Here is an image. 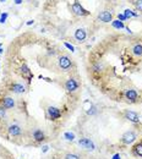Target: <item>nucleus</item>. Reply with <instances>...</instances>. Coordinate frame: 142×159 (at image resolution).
I'll return each instance as SVG.
<instances>
[{
	"label": "nucleus",
	"mask_w": 142,
	"mask_h": 159,
	"mask_svg": "<svg viewBox=\"0 0 142 159\" xmlns=\"http://www.w3.org/2000/svg\"><path fill=\"white\" fill-rule=\"evenodd\" d=\"M0 107H2V108L6 109V110H12V109H15V107H16V102H15V99H14L12 97L6 95V97H4V98L0 100Z\"/></svg>",
	"instance_id": "nucleus-7"
},
{
	"label": "nucleus",
	"mask_w": 142,
	"mask_h": 159,
	"mask_svg": "<svg viewBox=\"0 0 142 159\" xmlns=\"http://www.w3.org/2000/svg\"><path fill=\"white\" fill-rule=\"evenodd\" d=\"M111 25H113V27H115V28H118V30L125 27L124 23H123L121 21H119V20H113V21H111Z\"/></svg>",
	"instance_id": "nucleus-20"
},
{
	"label": "nucleus",
	"mask_w": 142,
	"mask_h": 159,
	"mask_svg": "<svg viewBox=\"0 0 142 159\" xmlns=\"http://www.w3.org/2000/svg\"><path fill=\"white\" fill-rule=\"evenodd\" d=\"M124 97H125V99H127L130 103H136V102L139 100V98H140L139 92H137L136 90H132V88H130V90H125V92H124Z\"/></svg>",
	"instance_id": "nucleus-10"
},
{
	"label": "nucleus",
	"mask_w": 142,
	"mask_h": 159,
	"mask_svg": "<svg viewBox=\"0 0 142 159\" xmlns=\"http://www.w3.org/2000/svg\"><path fill=\"white\" fill-rule=\"evenodd\" d=\"M78 144H80L83 149H86V151H88V152L94 151V148H96V146H94L93 141H91L90 138H86V137L80 138V140H78Z\"/></svg>",
	"instance_id": "nucleus-9"
},
{
	"label": "nucleus",
	"mask_w": 142,
	"mask_h": 159,
	"mask_svg": "<svg viewBox=\"0 0 142 159\" xmlns=\"http://www.w3.org/2000/svg\"><path fill=\"white\" fill-rule=\"evenodd\" d=\"M22 1H23V0H14V2H15L16 5H20V4H22Z\"/></svg>",
	"instance_id": "nucleus-25"
},
{
	"label": "nucleus",
	"mask_w": 142,
	"mask_h": 159,
	"mask_svg": "<svg viewBox=\"0 0 142 159\" xmlns=\"http://www.w3.org/2000/svg\"><path fill=\"white\" fill-rule=\"evenodd\" d=\"M9 110L4 109L2 107H0V128H5L7 126V124L10 123L9 121V114H7Z\"/></svg>",
	"instance_id": "nucleus-13"
},
{
	"label": "nucleus",
	"mask_w": 142,
	"mask_h": 159,
	"mask_svg": "<svg viewBox=\"0 0 142 159\" xmlns=\"http://www.w3.org/2000/svg\"><path fill=\"white\" fill-rule=\"evenodd\" d=\"M9 91L11 93H14V94H22V93H25L26 87L20 82H12L10 85V87H9Z\"/></svg>",
	"instance_id": "nucleus-12"
},
{
	"label": "nucleus",
	"mask_w": 142,
	"mask_h": 159,
	"mask_svg": "<svg viewBox=\"0 0 142 159\" xmlns=\"http://www.w3.org/2000/svg\"><path fill=\"white\" fill-rule=\"evenodd\" d=\"M124 119H126L127 121L132 123V124H139L140 123V116L136 111L132 110H125L124 111Z\"/></svg>",
	"instance_id": "nucleus-8"
},
{
	"label": "nucleus",
	"mask_w": 142,
	"mask_h": 159,
	"mask_svg": "<svg viewBox=\"0 0 142 159\" xmlns=\"http://www.w3.org/2000/svg\"><path fill=\"white\" fill-rule=\"evenodd\" d=\"M45 115H47V119L48 120H52V121H56L61 118V110L56 107H48L47 108V111H45Z\"/></svg>",
	"instance_id": "nucleus-5"
},
{
	"label": "nucleus",
	"mask_w": 142,
	"mask_h": 159,
	"mask_svg": "<svg viewBox=\"0 0 142 159\" xmlns=\"http://www.w3.org/2000/svg\"><path fill=\"white\" fill-rule=\"evenodd\" d=\"M135 5H136V9L142 12V0H136L135 1Z\"/></svg>",
	"instance_id": "nucleus-22"
},
{
	"label": "nucleus",
	"mask_w": 142,
	"mask_h": 159,
	"mask_svg": "<svg viewBox=\"0 0 142 159\" xmlns=\"http://www.w3.org/2000/svg\"><path fill=\"white\" fill-rule=\"evenodd\" d=\"M71 10H72V12L75 14V15H77V16H87L90 12L88 11H86L83 7H82V5L76 0L73 4H72V6H71Z\"/></svg>",
	"instance_id": "nucleus-11"
},
{
	"label": "nucleus",
	"mask_w": 142,
	"mask_h": 159,
	"mask_svg": "<svg viewBox=\"0 0 142 159\" xmlns=\"http://www.w3.org/2000/svg\"><path fill=\"white\" fill-rule=\"evenodd\" d=\"M136 141H137V133L134 130H129V131L124 132L121 138H120V142L125 146H130V144L135 143Z\"/></svg>",
	"instance_id": "nucleus-3"
},
{
	"label": "nucleus",
	"mask_w": 142,
	"mask_h": 159,
	"mask_svg": "<svg viewBox=\"0 0 142 159\" xmlns=\"http://www.w3.org/2000/svg\"><path fill=\"white\" fill-rule=\"evenodd\" d=\"M124 15H125L126 19H129V17H131V16H136V14H134L131 10H125V14H124Z\"/></svg>",
	"instance_id": "nucleus-21"
},
{
	"label": "nucleus",
	"mask_w": 142,
	"mask_h": 159,
	"mask_svg": "<svg viewBox=\"0 0 142 159\" xmlns=\"http://www.w3.org/2000/svg\"><path fill=\"white\" fill-rule=\"evenodd\" d=\"M30 140L36 143V144H42L44 142H47V135L44 132V130L42 127H32L30 131Z\"/></svg>",
	"instance_id": "nucleus-2"
},
{
	"label": "nucleus",
	"mask_w": 142,
	"mask_h": 159,
	"mask_svg": "<svg viewBox=\"0 0 142 159\" xmlns=\"http://www.w3.org/2000/svg\"><path fill=\"white\" fill-rule=\"evenodd\" d=\"M118 19H119V21H125V20H127L126 17H125V15H118Z\"/></svg>",
	"instance_id": "nucleus-24"
},
{
	"label": "nucleus",
	"mask_w": 142,
	"mask_h": 159,
	"mask_svg": "<svg viewBox=\"0 0 142 159\" xmlns=\"http://www.w3.org/2000/svg\"><path fill=\"white\" fill-rule=\"evenodd\" d=\"M132 154L135 157H139V158H142V143H136L132 148Z\"/></svg>",
	"instance_id": "nucleus-19"
},
{
	"label": "nucleus",
	"mask_w": 142,
	"mask_h": 159,
	"mask_svg": "<svg viewBox=\"0 0 142 159\" xmlns=\"http://www.w3.org/2000/svg\"><path fill=\"white\" fill-rule=\"evenodd\" d=\"M20 70H21V75H22V77L23 78H26V80H32V77H33V75H32V72H31V70L26 66V65H22L21 67H20Z\"/></svg>",
	"instance_id": "nucleus-16"
},
{
	"label": "nucleus",
	"mask_w": 142,
	"mask_h": 159,
	"mask_svg": "<svg viewBox=\"0 0 142 159\" xmlns=\"http://www.w3.org/2000/svg\"><path fill=\"white\" fill-rule=\"evenodd\" d=\"M58 64H59V67H60L64 72L70 71V69L72 67V60H71L70 56H69V55H66V54H64V55L59 56V59H58Z\"/></svg>",
	"instance_id": "nucleus-6"
},
{
	"label": "nucleus",
	"mask_w": 142,
	"mask_h": 159,
	"mask_svg": "<svg viewBox=\"0 0 142 159\" xmlns=\"http://www.w3.org/2000/svg\"><path fill=\"white\" fill-rule=\"evenodd\" d=\"M6 135L10 141H14L15 143H22V141L26 138V130L19 123H9L5 127Z\"/></svg>",
	"instance_id": "nucleus-1"
},
{
	"label": "nucleus",
	"mask_w": 142,
	"mask_h": 159,
	"mask_svg": "<svg viewBox=\"0 0 142 159\" xmlns=\"http://www.w3.org/2000/svg\"><path fill=\"white\" fill-rule=\"evenodd\" d=\"M65 45H66V47H68L69 49H71V50H73V47H72V45H70L69 43H65Z\"/></svg>",
	"instance_id": "nucleus-26"
},
{
	"label": "nucleus",
	"mask_w": 142,
	"mask_h": 159,
	"mask_svg": "<svg viewBox=\"0 0 142 159\" xmlns=\"http://www.w3.org/2000/svg\"><path fill=\"white\" fill-rule=\"evenodd\" d=\"M61 159H83L81 154L76 152H63L61 153Z\"/></svg>",
	"instance_id": "nucleus-18"
},
{
	"label": "nucleus",
	"mask_w": 142,
	"mask_h": 159,
	"mask_svg": "<svg viewBox=\"0 0 142 159\" xmlns=\"http://www.w3.org/2000/svg\"><path fill=\"white\" fill-rule=\"evenodd\" d=\"M80 86H81L80 85V81L77 78H75V77L68 78L65 81V83H64V88H65V91L68 93H75V92H77L78 88H80Z\"/></svg>",
	"instance_id": "nucleus-4"
},
{
	"label": "nucleus",
	"mask_w": 142,
	"mask_h": 159,
	"mask_svg": "<svg viewBox=\"0 0 142 159\" xmlns=\"http://www.w3.org/2000/svg\"><path fill=\"white\" fill-rule=\"evenodd\" d=\"M6 19H7V14H6V12L1 14V16H0V22H1V23H4V22L6 21Z\"/></svg>",
	"instance_id": "nucleus-23"
},
{
	"label": "nucleus",
	"mask_w": 142,
	"mask_h": 159,
	"mask_svg": "<svg viewBox=\"0 0 142 159\" xmlns=\"http://www.w3.org/2000/svg\"><path fill=\"white\" fill-rule=\"evenodd\" d=\"M131 53H132L134 56H137V58L142 56V44L141 43H135V44L131 47Z\"/></svg>",
	"instance_id": "nucleus-17"
},
{
	"label": "nucleus",
	"mask_w": 142,
	"mask_h": 159,
	"mask_svg": "<svg viewBox=\"0 0 142 159\" xmlns=\"http://www.w3.org/2000/svg\"><path fill=\"white\" fill-rule=\"evenodd\" d=\"M0 1H1V2H4V1H6V0H0Z\"/></svg>",
	"instance_id": "nucleus-27"
},
{
	"label": "nucleus",
	"mask_w": 142,
	"mask_h": 159,
	"mask_svg": "<svg viewBox=\"0 0 142 159\" xmlns=\"http://www.w3.org/2000/svg\"><path fill=\"white\" fill-rule=\"evenodd\" d=\"M98 20L99 21H102V22H104V23H108V22H111L113 21V15H111V12L110 11H102L99 15H98Z\"/></svg>",
	"instance_id": "nucleus-15"
},
{
	"label": "nucleus",
	"mask_w": 142,
	"mask_h": 159,
	"mask_svg": "<svg viewBox=\"0 0 142 159\" xmlns=\"http://www.w3.org/2000/svg\"><path fill=\"white\" fill-rule=\"evenodd\" d=\"M73 37H75L77 43H83L86 40V38H87V33L83 28H77L73 33Z\"/></svg>",
	"instance_id": "nucleus-14"
}]
</instances>
